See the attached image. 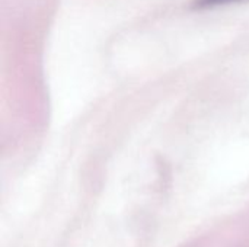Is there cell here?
Returning a JSON list of instances; mask_svg holds the SVG:
<instances>
[{
	"label": "cell",
	"mask_w": 249,
	"mask_h": 247,
	"mask_svg": "<svg viewBox=\"0 0 249 247\" xmlns=\"http://www.w3.org/2000/svg\"><path fill=\"white\" fill-rule=\"evenodd\" d=\"M242 0H194L193 6L196 9H209V7H216V6H225L229 3H238Z\"/></svg>",
	"instance_id": "1"
}]
</instances>
